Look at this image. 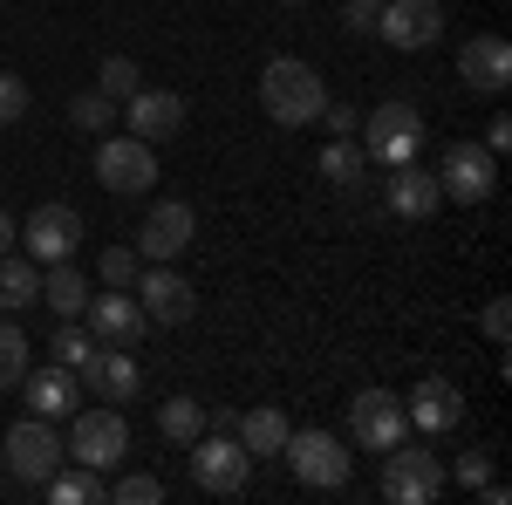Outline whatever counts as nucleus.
<instances>
[{
  "label": "nucleus",
  "instance_id": "nucleus-1",
  "mask_svg": "<svg viewBox=\"0 0 512 505\" xmlns=\"http://www.w3.org/2000/svg\"><path fill=\"white\" fill-rule=\"evenodd\" d=\"M260 110H267L280 130H308V123H321V110H328V82H321L315 62L274 55V62L260 69Z\"/></svg>",
  "mask_w": 512,
  "mask_h": 505
},
{
  "label": "nucleus",
  "instance_id": "nucleus-2",
  "mask_svg": "<svg viewBox=\"0 0 512 505\" xmlns=\"http://www.w3.org/2000/svg\"><path fill=\"white\" fill-rule=\"evenodd\" d=\"M287 471L308 485V492H342L355 478V458H349V444L342 437H328V430H287Z\"/></svg>",
  "mask_w": 512,
  "mask_h": 505
},
{
  "label": "nucleus",
  "instance_id": "nucleus-3",
  "mask_svg": "<svg viewBox=\"0 0 512 505\" xmlns=\"http://www.w3.org/2000/svg\"><path fill=\"white\" fill-rule=\"evenodd\" d=\"M444 485H451V471H444L437 451L410 444V437L383 451V499H390V505H431Z\"/></svg>",
  "mask_w": 512,
  "mask_h": 505
},
{
  "label": "nucleus",
  "instance_id": "nucleus-4",
  "mask_svg": "<svg viewBox=\"0 0 512 505\" xmlns=\"http://www.w3.org/2000/svg\"><path fill=\"white\" fill-rule=\"evenodd\" d=\"M246 478H253V451L239 444L233 430H212V437H198V444H192V485H198V492H212V499H239Z\"/></svg>",
  "mask_w": 512,
  "mask_h": 505
},
{
  "label": "nucleus",
  "instance_id": "nucleus-5",
  "mask_svg": "<svg viewBox=\"0 0 512 505\" xmlns=\"http://www.w3.org/2000/svg\"><path fill=\"white\" fill-rule=\"evenodd\" d=\"M437 192L458 198V205H485V198L499 192V157L472 144V137H458V144H444L437 157Z\"/></svg>",
  "mask_w": 512,
  "mask_h": 505
},
{
  "label": "nucleus",
  "instance_id": "nucleus-6",
  "mask_svg": "<svg viewBox=\"0 0 512 505\" xmlns=\"http://www.w3.org/2000/svg\"><path fill=\"white\" fill-rule=\"evenodd\" d=\"M424 151V117H417V103H376L369 123H362V157H376V164H410V157Z\"/></svg>",
  "mask_w": 512,
  "mask_h": 505
},
{
  "label": "nucleus",
  "instance_id": "nucleus-7",
  "mask_svg": "<svg viewBox=\"0 0 512 505\" xmlns=\"http://www.w3.org/2000/svg\"><path fill=\"white\" fill-rule=\"evenodd\" d=\"M96 185H110L117 198H137L158 185V144L144 137H103L96 144Z\"/></svg>",
  "mask_w": 512,
  "mask_h": 505
},
{
  "label": "nucleus",
  "instance_id": "nucleus-8",
  "mask_svg": "<svg viewBox=\"0 0 512 505\" xmlns=\"http://www.w3.org/2000/svg\"><path fill=\"white\" fill-rule=\"evenodd\" d=\"M0 458H7V471H14L21 485H35V492H41V485H48V471L69 458V444L55 437V424H48V417H28V424H14V430H7Z\"/></svg>",
  "mask_w": 512,
  "mask_h": 505
},
{
  "label": "nucleus",
  "instance_id": "nucleus-9",
  "mask_svg": "<svg viewBox=\"0 0 512 505\" xmlns=\"http://www.w3.org/2000/svg\"><path fill=\"white\" fill-rule=\"evenodd\" d=\"M198 239V212L185 205V198H158L151 212H144V233H137V260H151V267H164V260H185Z\"/></svg>",
  "mask_w": 512,
  "mask_h": 505
},
{
  "label": "nucleus",
  "instance_id": "nucleus-10",
  "mask_svg": "<svg viewBox=\"0 0 512 505\" xmlns=\"http://www.w3.org/2000/svg\"><path fill=\"white\" fill-rule=\"evenodd\" d=\"M123 451H130L123 410H76V430H69V458H76V465L110 471V465H123Z\"/></svg>",
  "mask_w": 512,
  "mask_h": 505
},
{
  "label": "nucleus",
  "instance_id": "nucleus-11",
  "mask_svg": "<svg viewBox=\"0 0 512 505\" xmlns=\"http://www.w3.org/2000/svg\"><path fill=\"white\" fill-rule=\"evenodd\" d=\"M349 437L362 451H390L410 437V417H403V396L396 389H362L349 403Z\"/></svg>",
  "mask_w": 512,
  "mask_h": 505
},
{
  "label": "nucleus",
  "instance_id": "nucleus-12",
  "mask_svg": "<svg viewBox=\"0 0 512 505\" xmlns=\"http://www.w3.org/2000/svg\"><path fill=\"white\" fill-rule=\"evenodd\" d=\"M14 239L28 246V260H35V267H55V260H76L82 219H76V205H35V219H28Z\"/></svg>",
  "mask_w": 512,
  "mask_h": 505
},
{
  "label": "nucleus",
  "instance_id": "nucleus-13",
  "mask_svg": "<svg viewBox=\"0 0 512 505\" xmlns=\"http://www.w3.org/2000/svg\"><path fill=\"white\" fill-rule=\"evenodd\" d=\"M137 294H144V301H137V308H144V321H164V328H185V321L198 314V287L171 267V260L137 273Z\"/></svg>",
  "mask_w": 512,
  "mask_h": 505
},
{
  "label": "nucleus",
  "instance_id": "nucleus-14",
  "mask_svg": "<svg viewBox=\"0 0 512 505\" xmlns=\"http://www.w3.org/2000/svg\"><path fill=\"white\" fill-rule=\"evenodd\" d=\"M376 35L390 41V48H403V55H417V48L444 41V7L437 0H383Z\"/></svg>",
  "mask_w": 512,
  "mask_h": 505
},
{
  "label": "nucleus",
  "instance_id": "nucleus-15",
  "mask_svg": "<svg viewBox=\"0 0 512 505\" xmlns=\"http://www.w3.org/2000/svg\"><path fill=\"white\" fill-rule=\"evenodd\" d=\"M123 123H130V137L164 144L185 130V96L178 89H137V96H123Z\"/></svg>",
  "mask_w": 512,
  "mask_h": 505
},
{
  "label": "nucleus",
  "instance_id": "nucleus-16",
  "mask_svg": "<svg viewBox=\"0 0 512 505\" xmlns=\"http://www.w3.org/2000/svg\"><path fill=\"white\" fill-rule=\"evenodd\" d=\"M458 76H465V89H478V96H506L512 41L506 35H472L465 48H458Z\"/></svg>",
  "mask_w": 512,
  "mask_h": 505
},
{
  "label": "nucleus",
  "instance_id": "nucleus-17",
  "mask_svg": "<svg viewBox=\"0 0 512 505\" xmlns=\"http://www.w3.org/2000/svg\"><path fill=\"white\" fill-rule=\"evenodd\" d=\"M89 335L96 342H110V349H137V335H144V308L130 301V287H110V294H89Z\"/></svg>",
  "mask_w": 512,
  "mask_h": 505
},
{
  "label": "nucleus",
  "instance_id": "nucleus-18",
  "mask_svg": "<svg viewBox=\"0 0 512 505\" xmlns=\"http://www.w3.org/2000/svg\"><path fill=\"white\" fill-rule=\"evenodd\" d=\"M21 383H28V403H35V417H48V424H55V417H76L82 410V376L76 369H62V362H28V376H21Z\"/></svg>",
  "mask_w": 512,
  "mask_h": 505
},
{
  "label": "nucleus",
  "instance_id": "nucleus-19",
  "mask_svg": "<svg viewBox=\"0 0 512 505\" xmlns=\"http://www.w3.org/2000/svg\"><path fill=\"white\" fill-rule=\"evenodd\" d=\"M403 417L417 430H458L465 424V389L444 383V376H424V383L403 396Z\"/></svg>",
  "mask_w": 512,
  "mask_h": 505
},
{
  "label": "nucleus",
  "instance_id": "nucleus-20",
  "mask_svg": "<svg viewBox=\"0 0 512 505\" xmlns=\"http://www.w3.org/2000/svg\"><path fill=\"white\" fill-rule=\"evenodd\" d=\"M76 376L96 389L103 403H130V396L144 389V369L130 362V349H110V342H103V349H89V362H82Z\"/></svg>",
  "mask_w": 512,
  "mask_h": 505
},
{
  "label": "nucleus",
  "instance_id": "nucleus-21",
  "mask_svg": "<svg viewBox=\"0 0 512 505\" xmlns=\"http://www.w3.org/2000/svg\"><path fill=\"white\" fill-rule=\"evenodd\" d=\"M383 198H390V212H396V219H431L437 205H444V192H437V171H424L417 157L390 171V185H383Z\"/></svg>",
  "mask_w": 512,
  "mask_h": 505
},
{
  "label": "nucleus",
  "instance_id": "nucleus-22",
  "mask_svg": "<svg viewBox=\"0 0 512 505\" xmlns=\"http://www.w3.org/2000/svg\"><path fill=\"white\" fill-rule=\"evenodd\" d=\"M41 301L62 314V321H82V308H89V280H82L76 260H55V267L41 273Z\"/></svg>",
  "mask_w": 512,
  "mask_h": 505
},
{
  "label": "nucleus",
  "instance_id": "nucleus-23",
  "mask_svg": "<svg viewBox=\"0 0 512 505\" xmlns=\"http://www.w3.org/2000/svg\"><path fill=\"white\" fill-rule=\"evenodd\" d=\"M287 430H294V424H287V410H274V403H260V410H246V417L233 424V437L246 444V451H253V458H280Z\"/></svg>",
  "mask_w": 512,
  "mask_h": 505
},
{
  "label": "nucleus",
  "instance_id": "nucleus-24",
  "mask_svg": "<svg viewBox=\"0 0 512 505\" xmlns=\"http://www.w3.org/2000/svg\"><path fill=\"white\" fill-rule=\"evenodd\" d=\"M28 301H41V267L28 253H0V314L28 308Z\"/></svg>",
  "mask_w": 512,
  "mask_h": 505
},
{
  "label": "nucleus",
  "instance_id": "nucleus-25",
  "mask_svg": "<svg viewBox=\"0 0 512 505\" xmlns=\"http://www.w3.org/2000/svg\"><path fill=\"white\" fill-rule=\"evenodd\" d=\"M41 499H55V505H96V499H110V485H103V471H89V465H76V471H48V485H41Z\"/></svg>",
  "mask_w": 512,
  "mask_h": 505
},
{
  "label": "nucleus",
  "instance_id": "nucleus-26",
  "mask_svg": "<svg viewBox=\"0 0 512 505\" xmlns=\"http://www.w3.org/2000/svg\"><path fill=\"white\" fill-rule=\"evenodd\" d=\"M158 430L171 437V444H198V437H205V403H198V396H171V403H158Z\"/></svg>",
  "mask_w": 512,
  "mask_h": 505
},
{
  "label": "nucleus",
  "instance_id": "nucleus-27",
  "mask_svg": "<svg viewBox=\"0 0 512 505\" xmlns=\"http://www.w3.org/2000/svg\"><path fill=\"white\" fill-rule=\"evenodd\" d=\"M362 171H369V157H362V144H355V137H335V144L321 151V178H328V185H342V192H349V185H362Z\"/></svg>",
  "mask_w": 512,
  "mask_h": 505
},
{
  "label": "nucleus",
  "instance_id": "nucleus-28",
  "mask_svg": "<svg viewBox=\"0 0 512 505\" xmlns=\"http://www.w3.org/2000/svg\"><path fill=\"white\" fill-rule=\"evenodd\" d=\"M28 362H35V342L14 328V321H0V389H14L28 376Z\"/></svg>",
  "mask_w": 512,
  "mask_h": 505
},
{
  "label": "nucleus",
  "instance_id": "nucleus-29",
  "mask_svg": "<svg viewBox=\"0 0 512 505\" xmlns=\"http://www.w3.org/2000/svg\"><path fill=\"white\" fill-rule=\"evenodd\" d=\"M96 89H103L110 103H123V96H137V89H144V69H137L130 55H110V62L96 69Z\"/></svg>",
  "mask_w": 512,
  "mask_h": 505
},
{
  "label": "nucleus",
  "instance_id": "nucleus-30",
  "mask_svg": "<svg viewBox=\"0 0 512 505\" xmlns=\"http://www.w3.org/2000/svg\"><path fill=\"white\" fill-rule=\"evenodd\" d=\"M69 123H76V130H117V103H110L103 89H82L76 103H69Z\"/></svg>",
  "mask_w": 512,
  "mask_h": 505
},
{
  "label": "nucleus",
  "instance_id": "nucleus-31",
  "mask_svg": "<svg viewBox=\"0 0 512 505\" xmlns=\"http://www.w3.org/2000/svg\"><path fill=\"white\" fill-rule=\"evenodd\" d=\"M96 273H103V287H137L144 260H137V246H110V253L96 260Z\"/></svg>",
  "mask_w": 512,
  "mask_h": 505
},
{
  "label": "nucleus",
  "instance_id": "nucleus-32",
  "mask_svg": "<svg viewBox=\"0 0 512 505\" xmlns=\"http://www.w3.org/2000/svg\"><path fill=\"white\" fill-rule=\"evenodd\" d=\"M110 499H117V505H164V478L130 471V478H117V485H110Z\"/></svg>",
  "mask_w": 512,
  "mask_h": 505
},
{
  "label": "nucleus",
  "instance_id": "nucleus-33",
  "mask_svg": "<svg viewBox=\"0 0 512 505\" xmlns=\"http://www.w3.org/2000/svg\"><path fill=\"white\" fill-rule=\"evenodd\" d=\"M28 110H35V96H28V82H21V76H7V69H0V130H14V123L28 117Z\"/></svg>",
  "mask_w": 512,
  "mask_h": 505
},
{
  "label": "nucleus",
  "instance_id": "nucleus-34",
  "mask_svg": "<svg viewBox=\"0 0 512 505\" xmlns=\"http://www.w3.org/2000/svg\"><path fill=\"white\" fill-rule=\"evenodd\" d=\"M48 349H55V362H62V369H82V362H89V349H96V342H89V335H82L76 321H62V328H55V342H48Z\"/></svg>",
  "mask_w": 512,
  "mask_h": 505
},
{
  "label": "nucleus",
  "instance_id": "nucleus-35",
  "mask_svg": "<svg viewBox=\"0 0 512 505\" xmlns=\"http://www.w3.org/2000/svg\"><path fill=\"white\" fill-rule=\"evenodd\" d=\"M451 478H458V485H465V492H478V485H485V478H492V458H485V451H465V458H458V465H451Z\"/></svg>",
  "mask_w": 512,
  "mask_h": 505
},
{
  "label": "nucleus",
  "instance_id": "nucleus-36",
  "mask_svg": "<svg viewBox=\"0 0 512 505\" xmlns=\"http://www.w3.org/2000/svg\"><path fill=\"white\" fill-rule=\"evenodd\" d=\"M478 328H485V342H492V349H506V335H512V308H506V301H492V308L478 314Z\"/></svg>",
  "mask_w": 512,
  "mask_h": 505
},
{
  "label": "nucleus",
  "instance_id": "nucleus-37",
  "mask_svg": "<svg viewBox=\"0 0 512 505\" xmlns=\"http://www.w3.org/2000/svg\"><path fill=\"white\" fill-rule=\"evenodd\" d=\"M376 14H383V0H349L342 7V21H349L355 35H376Z\"/></svg>",
  "mask_w": 512,
  "mask_h": 505
},
{
  "label": "nucleus",
  "instance_id": "nucleus-38",
  "mask_svg": "<svg viewBox=\"0 0 512 505\" xmlns=\"http://www.w3.org/2000/svg\"><path fill=\"white\" fill-rule=\"evenodd\" d=\"M321 123H328L335 137H355V130H362V117H355L349 103H328V110H321Z\"/></svg>",
  "mask_w": 512,
  "mask_h": 505
},
{
  "label": "nucleus",
  "instance_id": "nucleus-39",
  "mask_svg": "<svg viewBox=\"0 0 512 505\" xmlns=\"http://www.w3.org/2000/svg\"><path fill=\"white\" fill-rule=\"evenodd\" d=\"M506 144H512V117H492V123H485V151L499 157Z\"/></svg>",
  "mask_w": 512,
  "mask_h": 505
},
{
  "label": "nucleus",
  "instance_id": "nucleus-40",
  "mask_svg": "<svg viewBox=\"0 0 512 505\" xmlns=\"http://www.w3.org/2000/svg\"><path fill=\"white\" fill-rule=\"evenodd\" d=\"M14 233H21V226H14V219L0 212V253H14Z\"/></svg>",
  "mask_w": 512,
  "mask_h": 505
}]
</instances>
